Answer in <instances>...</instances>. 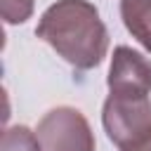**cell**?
<instances>
[{"instance_id":"ba28073f","label":"cell","mask_w":151,"mask_h":151,"mask_svg":"<svg viewBox=\"0 0 151 151\" xmlns=\"http://www.w3.org/2000/svg\"><path fill=\"white\" fill-rule=\"evenodd\" d=\"M120 151H151V137H149L146 142L137 144V146H130V149H120Z\"/></svg>"},{"instance_id":"6da1fadb","label":"cell","mask_w":151,"mask_h":151,"mask_svg":"<svg viewBox=\"0 0 151 151\" xmlns=\"http://www.w3.org/2000/svg\"><path fill=\"white\" fill-rule=\"evenodd\" d=\"M35 35L78 71L97 68L109 52V31L90 0L52 2L40 14Z\"/></svg>"},{"instance_id":"5b68a950","label":"cell","mask_w":151,"mask_h":151,"mask_svg":"<svg viewBox=\"0 0 151 151\" xmlns=\"http://www.w3.org/2000/svg\"><path fill=\"white\" fill-rule=\"evenodd\" d=\"M120 19L127 33L151 52V0H120Z\"/></svg>"},{"instance_id":"277c9868","label":"cell","mask_w":151,"mask_h":151,"mask_svg":"<svg viewBox=\"0 0 151 151\" xmlns=\"http://www.w3.org/2000/svg\"><path fill=\"white\" fill-rule=\"evenodd\" d=\"M106 85L109 92L151 94V61L142 52L127 45H118L111 57Z\"/></svg>"},{"instance_id":"8992f818","label":"cell","mask_w":151,"mask_h":151,"mask_svg":"<svg viewBox=\"0 0 151 151\" xmlns=\"http://www.w3.org/2000/svg\"><path fill=\"white\" fill-rule=\"evenodd\" d=\"M0 151H42V146L38 142V134L26 125H12L2 132Z\"/></svg>"},{"instance_id":"52a82bcc","label":"cell","mask_w":151,"mask_h":151,"mask_svg":"<svg viewBox=\"0 0 151 151\" xmlns=\"http://www.w3.org/2000/svg\"><path fill=\"white\" fill-rule=\"evenodd\" d=\"M33 5H35V0H0V9H2L5 24L7 26L24 24L26 19H31Z\"/></svg>"},{"instance_id":"7a4b0ae2","label":"cell","mask_w":151,"mask_h":151,"mask_svg":"<svg viewBox=\"0 0 151 151\" xmlns=\"http://www.w3.org/2000/svg\"><path fill=\"white\" fill-rule=\"evenodd\" d=\"M106 137L118 149H130L151 137V99L149 94L109 92L101 109Z\"/></svg>"},{"instance_id":"3957f363","label":"cell","mask_w":151,"mask_h":151,"mask_svg":"<svg viewBox=\"0 0 151 151\" xmlns=\"http://www.w3.org/2000/svg\"><path fill=\"white\" fill-rule=\"evenodd\" d=\"M38 142L42 151H94V132L87 118L73 106H57L38 123Z\"/></svg>"}]
</instances>
